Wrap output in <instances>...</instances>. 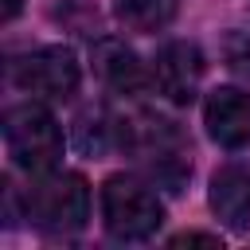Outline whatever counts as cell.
Listing matches in <instances>:
<instances>
[{
	"instance_id": "9",
	"label": "cell",
	"mask_w": 250,
	"mask_h": 250,
	"mask_svg": "<svg viewBox=\"0 0 250 250\" xmlns=\"http://www.w3.org/2000/svg\"><path fill=\"white\" fill-rule=\"evenodd\" d=\"M211 211L230 230H250V168L223 164L211 176Z\"/></svg>"
},
{
	"instance_id": "3",
	"label": "cell",
	"mask_w": 250,
	"mask_h": 250,
	"mask_svg": "<svg viewBox=\"0 0 250 250\" xmlns=\"http://www.w3.org/2000/svg\"><path fill=\"white\" fill-rule=\"evenodd\" d=\"M23 211L39 230H51V234L82 230L90 219V188L78 172H43L27 188Z\"/></svg>"
},
{
	"instance_id": "8",
	"label": "cell",
	"mask_w": 250,
	"mask_h": 250,
	"mask_svg": "<svg viewBox=\"0 0 250 250\" xmlns=\"http://www.w3.org/2000/svg\"><path fill=\"white\" fill-rule=\"evenodd\" d=\"M94 70L98 78L113 90V94H145L148 86V74H145V62L137 59L133 47H125L121 39H102L94 47Z\"/></svg>"
},
{
	"instance_id": "7",
	"label": "cell",
	"mask_w": 250,
	"mask_h": 250,
	"mask_svg": "<svg viewBox=\"0 0 250 250\" xmlns=\"http://www.w3.org/2000/svg\"><path fill=\"white\" fill-rule=\"evenodd\" d=\"M207 137L219 148H246L250 145V94L234 86H219L203 102Z\"/></svg>"
},
{
	"instance_id": "11",
	"label": "cell",
	"mask_w": 250,
	"mask_h": 250,
	"mask_svg": "<svg viewBox=\"0 0 250 250\" xmlns=\"http://www.w3.org/2000/svg\"><path fill=\"white\" fill-rule=\"evenodd\" d=\"M223 62L238 78H250V31H230L223 39Z\"/></svg>"
},
{
	"instance_id": "6",
	"label": "cell",
	"mask_w": 250,
	"mask_h": 250,
	"mask_svg": "<svg viewBox=\"0 0 250 250\" xmlns=\"http://www.w3.org/2000/svg\"><path fill=\"white\" fill-rule=\"evenodd\" d=\"M152 82L172 105H188L203 82V51L188 39H172L152 59Z\"/></svg>"
},
{
	"instance_id": "10",
	"label": "cell",
	"mask_w": 250,
	"mask_h": 250,
	"mask_svg": "<svg viewBox=\"0 0 250 250\" xmlns=\"http://www.w3.org/2000/svg\"><path fill=\"white\" fill-rule=\"evenodd\" d=\"M113 16L129 31H164L176 20V0H113Z\"/></svg>"
},
{
	"instance_id": "4",
	"label": "cell",
	"mask_w": 250,
	"mask_h": 250,
	"mask_svg": "<svg viewBox=\"0 0 250 250\" xmlns=\"http://www.w3.org/2000/svg\"><path fill=\"white\" fill-rule=\"evenodd\" d=\"M4 145H8V156L16 168H23L27 176H43V172L59 168L62 129L43 105L23 102L4 113Z\"/></svg>"
},
{
	"instance_id": "12",
	"label": "cell",
	"mask_w": 250,
	"mask_h": 250,
	"mask_svg": "<svg viewBox=\"0 0 250 250\" xmlns=\"http://www.w3.org/2000/svg\"><path fill=\"white\" fill-rule=\"evenodd\" d=\"M184 242H219L215 234H199V230H191V234H180V238H172V246H184Z\"/></svg>"
},
{
	"instance_id": "13",
	"label": "cell",
	"mask_w": 250,
	"mask_h": 250,
	"mask_svg": "<svg viewBox=\"0 0 250 250\" xmlns=\"http://www.w3.org/2000/svg\"><path fill=\"white\" fill-rule=\"evenodd\" d=\"M20 8H23V0H4L0 16H4V20H16V16H20Z\"/></svg>"
},
{
	"instance_id": "1",
	"label": "cell",
	"mask_w": 250,
	"mask_h": 250,
	"mask_svg": "<svg viewBox=\"0 0 250 250\" xmlns=\"http://www.w3.org/2000/svg\"><path fill=\"white\" fill-rule=\"evenodd\" d=\"M102 223L117 242H145L160 230L164 203L152 184L117 172L102 184Z\"/></svg>"
},
{
	"instance_id": "2",
	"label": "cell",
	"mask_w": 250,
	"mask_h": 250,
	"mask_svg": "<svg viewBox=\"0 0 250 250\" xmlns=\"http://www.w3.org/2000/svg\"><path fill=\"white\" fill-rule=\"evenodd\" d=\"M121 141L133 148V156L148 168V176L156 184H164L168 191H180L184 180L191 176V160H188V141L176 129V121L141 113L137 121H125Z\"/></svg>"
},
{
	"instance_id": "5",
	"label": "cell",
	"mask_w": 250,
	"mask_h": 250,
	"mask_svg": "<svg viewBox=\"0 0 250 250\" xmlns=\"http://www.w3.org/2000/svg\"><path fill=\"white\" fill-rule=\"evenodd\" d=\"M78 59L70 47H35L12 62V82L43 102H66L78 90Z\"/></svg>"
}]
</instances>
